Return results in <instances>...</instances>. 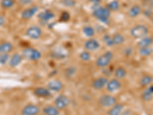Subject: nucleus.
Instances as JSON below:
<instances>
[{
    "instance_id": "obj_3",
    "label": "nucleus",
    "mask_w": 153,
    "mask_h": 115,
    "mask_svg": "<svg viewBox=\"0 0 153 115\" xmlns=\"http://www.w3.org/2000/svg\"><path fill=\"white\" fill-rule=\"evenodd\" d=\"M149 32V30L148 27L142 24L135 25L130 30V35L134 38H139V39H141V38L147 36Z\"/></svg>"
},
{
    "instance_id": "obj_14",
    "label": "nucleus",
    "mask_w": 153,
    "mask_h": 115,
    "mask_svg": "<svg viewBox=\"0 0 153 115\" xmlns=\"http://www.w3.org/2000/svg\"><path fill=\"white\" fill-rule=\"evenodd\" d=\"M47 87L51 92H60L64 88V84L59 80H51L48 83Z\"/></svg>"
},
{
    "instance_id": "obj_16",
    "label": "nucleus",
    "mask_w": 153,
    "mask_h": 115,
    "mask_svg": "<svg viewBox=\"0 0 153 115\" xmlns=\"http://www.w3.org/2000/svg\"><path fill=\"white\" fill-rule=\"evenodd\" d=\"M141 99L144 102H149L153 99V84L149 85L142 92Z\"/></svg>"
},
{
    "instance_id": "obj_13",
    "label": "nucleus",
    "mask_w": 153,
    "mask_h": 115,
    "mask_svg": "<svg viewBox=\"0 0 153 115\" xmlns=\"http://www.w3.org/2000/svg\"><path fill=\"white\" fill-rule=\"evenodd\" d=\"M100 46V42L96 38H93L87 39L84 44V49H85L86 51H88V52H93V51L97 50Z\"/></svg>"
},
{
    "instance_id": "obj_12",
    "label": "nucleus",
    "mask_w": 153,
    "mask_h": 115,
    "mask_svg": "<svg viewBox=\"0 0 153 115\" xmlns=\"http://www.w3.org/2000/svg\"><path fill=\"white\" fill-rule=\"evenodd\" d=\"M38 12V6H37V5H32V6H31V7L25 9L22 12L21 16L23 19H25V20H28V19H31L34 16H35Z\"/></svg>"
},
{
    "instance_id": "obj_15",
    "label": "nucleus",
    "mask_w": 153,
    "mask_h": 115,
    "mask_svg": "<svg viewBox=\"0 0 153 115\" xmlns=\"http://www.w3.org/2000/svg\"><path fill=\"white\" fill-rule=\"evenodd\" d=\"M23 56L22 54H19V53L16 52L12 55V56L9 58V66L12 67V68H16V67L19 66L23 61Z\"/></svg>"
},
{
    "instance_id": "obj_18",
    "label": "nucleus",
    "mask_w": 153,
    "mask_h": 115,
    "mask_svg": "<svg viewBox=\"0 0 153 115\" xmlns=\"http://www.w3.org/2000/svg\"><path fill=\"white\" fill-rule=\"evenodd\" d=\"M124 109V105L122 103H117L114 106L111 107L107 111L108 115H121Z\"/></svg>"
},
{
    "instance_id": "obj_24",
    "label": "nucleus",
    "mask_w": 153,
    "mask_h": 115,
    "mask_svg": "<svg viewBox=\"0 0 153 115\" xmlns=\"http://www.w3.org/2000/svg\"><path fill=\"white\" fill-rule=\"evenodd\" d=\"M142 13V8L138 5H132L128 12V15L131 18H136Z\"/></svg>"
},
{
    "instance_id": "obj_40",
    "label": "nucleus",
    "mask_w": 153,
    "mask_h": 115,
    "mask_svg": "<svg viewBox=\"0 0 153 115\" xmlns=\"http://www.w3.org/2000/svg\"><path fill=\"white\" fill-rule=\"evenodd\" d=\"M143 2H149V0H143Z\"/></svg>"
},
{
    "instance_id": "obj_8",
    "label": "nucleus",
    "mask_w": 153,
    "mask_h": 115,
    "mask_svg": "<svg viewBox=\"0 0 153 115\" xmlns=\"http://www.w3.org/2000/svg\"><path fill=\"white\" fill-rule=\"evenodd\" d=\"M108 81H109V79H108L107 77H98V78H95L93 81L91 86L96 91H100V90L103 89L104 87H106Z\"/></svg>"
},
{
    "instance_id": "obj_20",
    "label": "nucleus",
    "mask_w": 153,
    "mask_h": 115,
    "mask_svg": "<svg viewBox=\"0 0 153 115\" xmlns=\"http://www.w3.org/2000/svg\"><path fill=\"white\" fill-rule=\"evenodd\" d=\"M54 16H54V12H51L49 9H46V10L43 11L38 14V19H40L42 21L48 22L51 19H54Z\"/></svg>"
},
{
    "instance_id": "obj_33",
    "label": "nucleus",
    "mask_w": 153,
    "mask_h": 115,
    "mask_svg": "<svg viewBox=\"0 0 153 115\" xmlns=\"http://www.w3.org/2000/svg\"><path fill=\"white\" fill-rule=\"evenodd\" d=\"M9 54H0V65H4L9 61Z\"/></svg>"
},
{
    "instance_id": "obj_31",
    "label": "nucleus",
    "mask_w": 153,
    "mask_h": 115,
    "mask_svg": "<svg viewBox=\"0 0 153 115\" xmlns=\"http://www.w3.org/2000/svg\"><path fill=\"white\" fill-rule=\"evenodd\" d=\"M79 58H80V60H82L83 61H85V62H87L91 60V55L90 52L88 51H84V52H82L80 55H79Z\"/></svg>"
},
{
    "instance_id": "obj_21",
    "label": "nucleus",
    "mask_w": 153,
    "mask_h": 115,
    "mask_svg": "<svg viewBox=\"0 0 153 115\" xmlns=\"http://www.w3.org/2000/svg\"><path fill=\"white\" fill-rule=\"evenodd\" d=\"M153 44V38L152 37H144L141 38L140 41L138 42V46L140 48H146V47H151V46Z\"/></svg>"
},
{
    "instance_id": "obj_35",
    "label": "nucleus",
    "mask_w": 153,
    "mask_h": 115,
    "mask_svg": "<svg viewBox=\"0 0 153 115\" xmlns=\"http://www.w3.org/2000/svg\"><path fill=\"white\" fill-rule=\"evenodd\" d=\"M70 17H71V16H70L69 13H68V12H65L61 14V20L63 22H68L70 19Z\"/></svg>"
},
{
    "instance_id": "obj_11",
    "label": "nucleus",
    "mask_w": 153,
    "mask_h": 115,
    "mask_svg": "<svg viewBox=\"0 0 153 115\" xmlns=\"http://www.w3.org/2000/svg\"><path fill=\"white\" fill-rule=\"evenodd\" d=\"M33 94L38 98H48L51 96V91L47 87H38L34 89Z\"/></svg>"
},
{
    "instance_id": "obj_6",
    "label": "nucleus",
    "mask_w": 153,
    "mask_h": 115,
    "mask_svg": "<svg viewBox=\"0 0 153 115\" xmlns=\"http://www.w3.org/2000/svg\"><path fill=\"white\" fill-rule=\"evenodd\" d=\"M71 103V100L65 94H59L54 99V105L60 111L66 109Z\"/></svg>"
},
{
    "instance_id": "obj_25",
    "label": "nucleus",
    "mask_w": 153,
    "mask_h": 115,
    "mask_svg": "<svg viewBox=\"0 0 153 115\" xmlns=\"http://www.w3.org/2000/svg\"><path fill=\"white\" fill-rule=\"evenodd\" d=\"M112 37H113L114 46H120V45H122L125 42V38H124V36L122 34L115 33Z\"/></svg>"
},
{
    "instance_id": "obj_28",
    "label": "nucleus",
    "mask_w": 153,
    "mask_h": 115,
    "mask_svg": "<svg viewBox=\"0 0 153 115\" xmlns=\"http://www.w3.org/2000/svg\"><path fill=\"white\" fill-rule=\"evenodd\" d=\"M153 49L151 47H146V48H140L139 50V54L142 57H147L149 56L150 55L152 54Z\"/></svg>"
},
{
    "instance_id": "obj_37",
    "label": "nucleus",
    "mask_w": 153,
    "mask_h": 115,
    "mask_svg": "<svg viewBox=\"0 0 153 115\" xmlns=\"http://www.w3.org/2000/svg\"><path fill=\"white\" fill-rule=\"evenodd\" d=\"M20 5H28L32 3V0H19Z\"/></svg>"
},
{
    "instance_id": "obj_23",
    "label": "nucleus",
    "mask_w": 153,
    "mask_h": 115,
    "mask_svg": "<svg viewBox=\"0 0 153 115\" xmlns=\"http://www.w3.org/2000/svg\"><path fill=\"white\" fill-rule=\"evenodd\" d=\"M127 75V72L125 68L122 66L117 67L114 71V76L115 78H117L119 80H121V79L124 78Z\"/></svg>"
},
{
    "instance_id": "obj_39",
    "label": "nucleus",
    "mask_w": 153,
    "mask_h": 115,
    "mask_svg": "<svg viewBox=\"0 0 153 115\" xmlns=\"http://www.w3.org/2000/svg\"><path fill=\"white\" fill-rule=\"evenodd\" d=\"M5 23V19L2 15L0 14V26H2L4 25Z\"/></svg>"
},
{
    "instance_id": "obj_36",
    "label": "nucleus",
    "mask_w": 153,
    "mask_h": 115,
    "mask_svg": "<svg viewBox=\"0 0 153 115\" xmlns=\"http://www.w3.org/2000/svg\"><path fill=\"white\" fill-rule=\"evenodd\" d=\"M123 53L126 56H131L133 53V49L131 47H126L123 50Z\"/></svg>"
},
{
    "instance_id": "obj_10",
    "label": "nucleus",
    "mask_w": 153,
    "mask_h": 115,
    "mask_svg": "<svg viewBox=\"0 0 153 115\" xmlns=\"http://www.w3.org/2000/svg\"><path fill=\"white\" fill-rule=\"evenodd\" d=\"M122 88V83L117 78H113L109 80L106 86V91L109 93H115Z\"/></svg>"
},
{
    "instance_id": "obj_38",
    "label": "nucleus",
    "mask_w": 153,
    "mask_h": 115,
    "mask_svg": "<svg viewBox=\"0 0 153 115\" xmlns=\"http://www.w3.org/2000/svg\"><path fill=\"white\" fill-rule=\"evenodd\" d=\"M89 2L93 4L95 7H97V6H99L101 2V0H89Z\"/></svg>"
},
{
    "instance_id": "obj_17",
    "label": "nucleus",
    "mask_w": 153,
    "mask_h": 115,
    "mask_svg": "<svg viewBox=\"0 0 153 115\" xmlns=\"http://www.w3.org/2000/svg\"><path fill=\"white\" fill-rule=\"evenodd\" d=\"M43 115H60V110H58L55 105H48L42 109Z\"/></svg>"
},
{
    "instance_id": "obj_22",
    "label": "nucleus",
    "mask_w": 153,
    "mask_h": 115,
    "mask_svg": "<svg viewBox=\"0 0 153 115\" xmlns=\"http://www.w3.org/2000/svg\"><path fill=\"white\" fill-rule=\"evenodd\" d=\"M153 83V76L149 75H145L139 80V84L142 87H147Z\"/></svg>"
},
{
    "instance_id": "obj_29",
    "label": "nucleus",
    "mask_w": 153,
    "mask_h": 115,
    "mask_svg": "<svg viewBox=\"0 0 153 115\" xmlns=\"http://www.w3.org/2000/svg\"><path fill=\"white\" fill-rule=\"evenodd\" d=\"M106 7L110 9L111 12L112 11L116 12V11L120 9V2H119L117 0H113V1H111V2H110L108 3Z\"/></svg>"
},
{
    "instance_id": "obj_19",
    "label": "nucleus",
    "mask_w": 153,
    "mask_h": 115,
    "mask_svg": "<svg viewBox=\"0 0 153 115\" xmlns=\"http://www.w3.org/2000/svg\"><path fill=\"white\" fill-rule=\"evenodd\" d=\"M14 49V46L11 42H3L0 43V54H9Z\"/></svg>"
},
{
    "instance_id": "obj_26",
    "label": "nucleus",
    "mask_w": 153,
    "mask_h": 115,
    "mask_svg": "<svg viewBox=\"0 0 153 115\" xmlns=\"http://www.w3.org/2000/svg\"><path fill=\"white\" fill-rule=\"evenodd\" d=\"M83 33L84 34L85 36H87V38H91L94 36L95 35V30L91 25H86L83 28Z\"/></svg>"
},
{
    "instance_id": "obj_32",
    "label": "nucleus",
    "mask_w": 153,
    "mask_h": 115,
    "mask_svg": "<svg viewBox=\"0 0 153 115\" xmlns=\"http://www.w3.org/2000/svg\"><path fill=\"white\" fill-rule=\"evenodd\" d=\"M76 72V68L74 66H70L68 68L65 69V75L68 78H71L74 76V75Z\"/></svg>"
},
{
    "instance_id": "obj_9",
    "label": "nucleus",
    "mask_w": 153,
    "mask_h": 115,
    "mask_svg": "<svg viewBox=\"0 0 153 115\" xmlns=\"http://www.w3.org/2000/svg\"><path fill=\"white\" fill-rule=\"evenodd\" d=\"M40 113V108L34 104L26 105L21 111V115H38Z\"/></svg>"
},
{
    "instance_id": "obj_1",
    "label": "nucleus",
    "mask_w": 153,
    "mask_h": 115,
    "mask_svg": "<svg viewBox=\"0 0 153 115\" xmlns=\"http://www.w3.org/2000/svg\"><path fill=\"white\" fill-rule=\"evenodd\" d=\"M111 15V11L107 7H101L97 6L93 11V16L98 19L100 22L104 24H109L110 22V17Z\"/></svg>"
},
{
    "instance_id": "obj_4",
    "label": "nucleus",
    "mask_w": 153,
    "mask_h": 115,
    "mask_svg": "<svg viewBox=\"0 0 153 115\" xmlns=\"http://www.w3.org/2000/svg\"><path fill=\"white\" fill-rule=\"evenodd\" d=\"M22 56L25 59L29 60L32 61H37L41 59L42 58V53L37 49L33 48H25L22 51Z\"/></svg>"
},
{
    "instance_id": "obj_27",
    "label": "nucleus",
    "mask_w": 153,
    "mask_h": 115,
    "mask_svg": "<svg viewBox=\"0 0 153 115\" xmlns=\"http://www.w3.org/2000/svg\"><path fill=\"white\" fill-rule=\"evenodd\" d=\"M16 4L15 0H1L0 5L4 9H9L12 8Z\"/></svg>"
},
{
    "instance_id": "obj_5",
    "label": "nucleus",
    "mask_w": 153,
    "mask_h": 115,
    "mask_svg": "<svg viewBox=\"0 0 153 115\" xmlns=\"http://www.w3.org/2000/svg\"><path fill=\"white\" fill-rule=\"evenodd\" d=\"M117 98L112 94H103L98 99V103L102 108H111L117 104Z\"/></svg>"
},
{
    "instance_id": "obj_7",
    "label": "nucleus",
    "mask_w": 153,
    "mask_h": 115,
    "mask_svg": "<svg viewBox=\"0 0 153 115\" xmlns=\"http://www.w3.org/2000/svg\"><path fill=\"white\" fill-rule=\"evenodd\" d=\"M42 29L40 27L37 26V25H32L30 26L29 28H27L25 31V35L28 38L34 40H37L38 38H40L42 35Z\"/></svg>"
},
{
    "instance_id": "obj_30",
    "label": "nucleus",
    "mask_w": 153,
    "mask_h": 115,
    "mask_svg": "<svg viewBox=\"0 0 153 115\" xmlns=\"http://www.w3.org/2000/svg\"><path fill=\"white\" fill-rule=\"evenodd\" d=\"M103 41L104 42V44L108 47H113L114 46V43H113V37L111 36L109 34H106L104 35V36L103 37Z\"/></svg>"
},
{
    "instance_id": "obj_2",
    "label": "nucleus",
    "mask_w": 153,
    "mask_h": 115,
    "mask_svg": "<svg viewBox=\"0 0 153 115\" xmlns=\"http://www.w3.org/2000/svg\"><path fill=\"white\" fill-rule=\"evenodd\" d=\"M114 58V55L111 51H106L102 55L99 56L96 60V66L100 68H104L110 65Z\"/></svg>"
},
{
    "instance_id": "obj_34",
    "label": "nucleus",
    "mask_w": 153,
    "mask_h": 115,
    "mask_svg": "<svg viewBox=\"0 0 153 115\" xmlns=\"http://www.w3.org/2000/svg\"><path fill=\"white\" fill-rule=\"evenodd\" d=\"M61 4L68 7H74L76 5L74 0H61Z\"/></svg>"
}]
</instances>
